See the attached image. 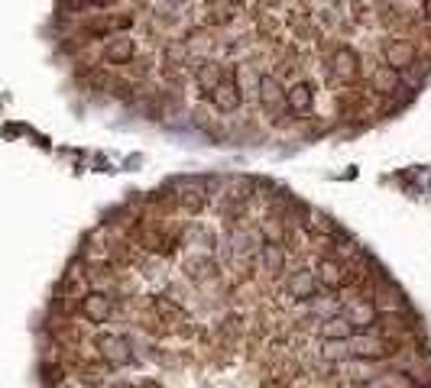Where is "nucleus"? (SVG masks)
I'll return each instance as SVG.
<instances>
[{
  "label": "nucleus",
  "instance_id": "1",
  "mask_svg": "<svg viewBox=\"0 0 431 388\" xmlns=\"http://www.w3.org/2000/svg\"><path fill=\"white\" fill-rule=\"evenodd\" d=\"M399 353V340L393 336H377L373 330L369 334H357L347 340V356L360 359V363H377V359H389Z\"/></svg>",
  "mask_w": 431,
  "mask_h": 388
},
{
  "label": "nucleus",
  "instance_id": "2",
  "mask_svg": "<svg viewBox=\"0 0 431 388\" xmlns=\"http://www.w3.org/2000/svg\"><path fill=\"white\" fill-rule=\"evenodd\" d=\"M94 346H98V356L104 359V363H110V365H123V363H130V359H133L130 340L120 336V334H98Z\"/></svg>",
  "mask_w": 431,
  "mask_h": 388
},
{
  "label": "nucleus",
  "instance_id": "3",
  "mask_svg": "<svg viewBox=\"0 0 431 388\" xmlns=\"http://www.w3.org/2000/svg\"><path fill=\"white\" fill-rule=\"evenodd\" d=\"M81 317L88 324H108L114 317V298L104 295V291H88L81 298Z\"/></svg>",
  "mask_w": 431,
  "mask_h": 388
},
{
  "label": "nucleus",
  "instance_id": "4",
  "mask_svg": "<svg viewBox=\"0 0 431 388\" xmlns=\"http://www.w3.org/2000/svg\"><path fill=\"white\" fill-rule=\"evenodd\" d=\"M377 317H379V311H377V305L369 301V298H360V301H354V305L347 307V324L357 330V334H369V330L377 327Z\"/></svg>",
  "mask_w": 431,
  "mask_h": 388
},
{
  "label": "nucleus",
  "instance_id": "5",
  "mask_svg": "<svg viewBox=\"0 0 431 388\" xmlns=\"http://www.w3.org/2000/svg\"><path fill=\"white\" fill-rule=\"evenodd\" d=\"M285 288H289V295L299 298V301H311V298H318V275L308 272V269H299V272L289 275V282H285Z\"/></svg>",
  "mask_w": 431,
  "mask_h": 388
},
{
  "label": "nucleus",
  "instance_id": "6",
  "mask_svg": "<svg viewBox=\"0 0 431 388\" xmlns=\"http://www.w3.org/2000/svg\"><path fill=\"white\" fill-rule=\"evenodd\" d=\"M260 104L276 117L285 110V91H282V84H279V78H272V75L260 78Z\"/></svg>",
  "mask_w": 431,
  "mask_h": 388
},
{
  "label": "nucleus",
  "instance_id": "7",
  "mask_svg": "<svg viewBox=\"0 0 431 388\" xmlns=\"http://www.w3.org/2000/svg\"><path fill=\"white\" fill-rule=\"evenodd\" d=\"M415 61V49L408 46V42H402V39H396V42H389L386 46V65L393 71H402V69H408Z\"/></svg>",
  "mask_w": 431,
  "mask_h": 388
},
{
  "label": "nucleus",
  "instance_id": "8",
  "mask_svg": "<svg viewBox=\"0 0 431 388\" xmlns=\"http://www.w3.org/2000/svg\"><path fill=\"white\" fill-rule=\"evenodd\" d=\"M311 100H315V94H311V84L308 81H299L285 91V107H292L295 114H308V110H311Z\"/></svg>",
  "mask_w": 431,
  "mask_h": 388
},
{
  "label": "nucleus",
  "instance_id": "9",
  "mask_svg": "<svg viewBox=\"0 0 431 388\" xmlns=\"http://www.w3.org/2000/svg\"><path fill=\"white\" fill-rule=\"evenodd\" d=\"M104 59H108L110 65H127V61L133 59V39H127V36L108 39V46H104Z\"/></svg>",
  "mask_w": 431,
  "mask_h": 388
},
{
  "label": "nucleus",
  "instance_id": "10",
  "mask_svg": "<svg viewBox=\"0 0 431 388\" xmlns=\"http://www.w3.org/2000/svg\"><path fill=\"white\" fill-rule=\"evenodd\" d=\"M139 243H143V249L156 252V256H172L176 252V240H169L166 233H156V230H143Z\"/></svg>",
  "mask_w": 431,
  "mask_h": 388
},
{
  "label": "nucleus",
  "instance_id": "11",
  "mask_svg": "<svg viewBox=\"0 0 431 388\" xmlns=\"http://www.w3.org/2000/svg\"><path fill=\"white\" fill-rule=\"evenodd\" d=\"M321 336L328 343H347L350 336H354V327H350L344 317H328L321 324Z\"/></svg>",
  "mask_w": 431,
  "mask_h": 388
},
{
  "label": "nucleus",
  "instance_id": "12",
  "mask_svg": "<svg viewBox=\"0 0 431 388\" xmlns=\"http://www.w3.org/2000/svg\"><path fill=\"white\" fill-rule=\"evenodd\" d=\"M334 65V78H340V81H347V78H354L357 75V55L350 52V49H338L331 59Z\"/></svg>",
  "mask_w": 431,
  "mask_h": 388
},
{
  "label": "nucleus",
  "instance_id": "13",
  "mask_svg": "<svg viewBox=\"0 0 431 388\" xmlns=\"http://www.w3.org/2000/svg\"><path fill=\"white\" fill-rule=\"evenodd\" d=\"M221 81H224V71H221L217 61H205V65H198V84L208 94H214L217 88H221Z\"/></svg>",
  "mask_w": 431,
  "mask_h": 388
},
{
  "label": "nucleus",
  "instance_id": "14",
  "mask_svg": "<svg viewBox=\"0 0 431 388\" xmlns=\"http://www.w3.org/2000/svg\"><path fill=\"white\" fill-rule=\"evenodd\" d=\"M211 98H214L217 110H224V114H234V110L240 107V91L234 88V84H224V81H221V88H217Z\"/></svg>",
  "mask_w": 431,
  "mask_h": 388
},
{
  "label": "nucleus",
  "instance_id": "15",
  "mask_svg": "<svg viewBox=\"0 0 431 388\" xmlns=\"http://www.w3.org/2000/svg\"><path fill=\"white\" fill-rule=\"evenodd\" d=\"M263 266L270 275H282L285 269V252L279 243H263Z\"/></svg>",
  "mask_w": 431,
  "mask_h": 388
},
{
  "label": "nucleus",
  "instance_id": "16",
  "mask_svg": "<svg viewBox=\"0 0 431 388\" xmlns=\"http://www.w3.org/2000/svg\"><path fill=\"white\" fill-rule=\"evenodd\" d=\"M188 275H192L195 282H211V278L217 275V262L211 256L192 259V262H188Z\"/></svg>",
  "mask_w": 431,
  "mask_h": 388
},
{
  "label": "nucleus",
  "instance_id": "17",
  "mask_svg": "<svg viewBox=\"0 0 431 388\" xmlns=\"http://www.w3.org/2000/svg\"><path fill=\"white\" fill-rule=\"evenodd\" d=\"M318 285H324V288H344V266H338V262H324L321 275H318Z\"/></svg>",
  "mask_w": 431,
  "mask_h": 388
},
{
  "label": "nucleus",
  "instance_id": "18",
  "mask_svg": "<svg viewBox=\"0 0 431 388\" xmlns=\"http://www.w3.org/2000/svg\"><path fill=\"white\" fill-rule=\"evenodd\" d=\"M373 88L383 94H393L396 88H399V71H393L389 65H383V69H377V75H373Z\"/></svg>",
  "mask_w": 431,
  "mask_h": 388
},
{
  "label": "nucleus",
  "instance_id": "19",
  "mask_svg": "<svg viewBox=\"0 0 431 388\" xmlns=\"http://www.w3.org/2000/svg\"><path fill=\"white\" fill-rule=\"evenodd\" d=\"M379 388H418L415 379L408 372H399V369H389V372L379 375Z\"/></svg>",
  "mask_w": 431,
  "mask_h": 388
},
{
  "label": "nucleus",
  "instance_id": "20",
  "mask_svg": "<svg viewBox=\"0 0 431 388\" xmlns=\"http://www.w3.org/2000/svg\"><path fill=\"white\" fill-rule=\"evenodd\" d=\"M301 375V365L295 363V359H282L279 363V379H276V385H289V382H295Z\"/></svg>",
  "mask_w": 431,
  "mask_h": 388
},
{
  "label": "nucleus",
  "instance_id": "21",
  "mask_svg": "<svg viewBox=\"0 0 431 388\" xmlns=\"http://www.w3.org/2000/svg\"><path fill=\"white\" fill-rule=\"evenodd\" d=\"M425 16H431V0H425Z\"/></svg>",
  "mask_w": 431,
  "mask_h": 388
}]
</instances>
